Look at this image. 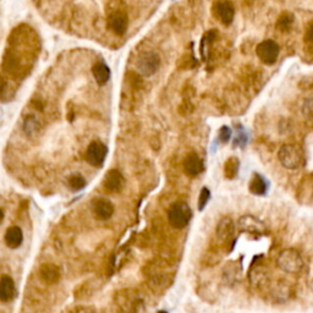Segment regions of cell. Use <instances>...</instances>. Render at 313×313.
<instances>
[{"label":"cell","instance_id":"7a4b0ae2","mask_svg":"<svg viewBox=\"0 0 313 313\" xmlns=\"http://www.w3.org/2000/svg\"><path fill=\"white\" fill-rule=\"evenodd\" d=\"M278 267L286 273L296 274L302 269L303 261L296 249L287 248L280 252L279 257L277 259Z\"/></svg>","mask_w":313,"mask_h":313},{"label":"cell","instance_id":"ffe728a7","mask_svg":"<svg viewBox=\"0 0 313 313\" xmlns=\"http://www.w3.org/2000/svg\"><path fill=\"white\" fill-rule=\"evenodd\" d=\"M68 184L71 191L78 192L86 187L87 181H86V179L81 175V174H72V175L69 176Z\"/></svg>","mask_w":313,"mask_h":313},{"label":"cell","instance_id":"277c9868","mask_svg":"<svg viewBox=\"0 0 313 313\" xmlns=\"http://www.w3.org/2000/svg\"><path fill=\"white\" fill-rule=\"evenodd\" d=\"M137 70L140 71L141 75L150 77L158 71L160 66V56L156 52H144L138 56L137 62Z\"/></svg>","mask_w":313,"mask_h":313},{"label":"cell","instance_id":"484cf974","mask_svg":"<svg viewBox=\"0 0 313 313\" xmlns=\"http://www.w3.org/2000/svg\"><path fill=\"white\" fill-rule=\"evenodd\" d=\"M305 40L306 42L313 43V21L309 22L305 31Z\"/></svg>","mask_w":313,"mask_h":313},{"label":"cell","instance_id":"8fae6325","mask_svg":"<svg viewBox=\"0 0 313 313\" xmlns=\"http://www.w3.org/2000/svg\"><path fill=\"white\" fill-rule=\"evenodd\" d=\"M213 14L223 25H230L235 16V10L233 5L227 2L217 3L213 6Z\"/></svg>","mask_w":313,"mask_h":313},{"label":"cell","instance_id":"603a6c76","mask_svg":"<svg viewBox=\"0 0 313 313\" xmlns=\"http://www.w3.org/2000/svg\"><path fill=\"white\" fill-rule=\"evenodd\" d=\"M232 129L229 126H221V129L219 130V134H218V140H219L221 143H227L232 138Z\"/></svg>","mask_w":313,"mask_h":313},{"label":"cell","instance_id":"5bb4252c","mask_svg":"<svg viewBox=\"0 0 313 313\" xmlns=\"http://www.w3.org/2000/svg\"><path fill=\"white\" fill-rule=\"evenodd\" d=\"M5 243L9 248H18L24 242V233H22L20 226H10L6 230L4 236Z\"/></svg>","mask_w":313,"mask_h":313},{"label":"cell","instance_id":"9c48e42d","mask_svg":"<svg viewBox=\"0 0 313 313\" xmlns=\"http://www.w3.org/2000/svg\"><path fill=\"white\" fill-rule=\"evenodd\" d=\"M238 226L241 233H248V234H256V235H262L265 232L264 223L255 218L254 216H243L239 219Z\"/></svg>","mask_w":313,"mask_h":313},{"label":"cell","instance_id":"9a60e30c","mask_svg":"<svg viewBox=\"0 0 313 313\" xmlns=\"http://www.w3.org/2000/svg\"><path fill=\"white\" fill-rule=\"evenodd\" d=\"M39 276L48 284H55L60 280V269L58 265L53 263H44L39 269Z\"/></svg>","mask_w":313,"mask_h":313},{"label":"cell","instance_id":"2e32d148","mask_svg":"<svg viewBox=\"0 0 313 313\" xmlns=\"http://www.w3.org/2000/svg\"><path fill=\"white\" fill-rule=\"evenodd\" d=\"M92 74L96 78L97 84L99 86H104L106 84H108L110 78V69L109 66L104 62H97L96 65L92 68Z\"/></svg>","mask_w":313,"mask_h":313},{"label":"cell","instance_id":"e0dca14e","mask_svg":"<svg viewBox=\"0 0 313 313\" xmlns=\"http://www.w3.org/2000/svg\"><path fill=\"white\" fill-rule=\"evenodd\" d=\"M267 182L265 180L262 178L259 174H255L254 178H252L251 182H249V192L256 196H263L267 192Z\"/></svg>","mask_w":313,"mask_h":313},{"label":"cell","instance_id":"7c38bea8","mask_svg":"<svg viewBox=\"0 0 313 313\" xmlns=\"http://www.w3.org/2000/svg\"><path fill=\"white\" fill-rule=\"evenodd\" d=\"M93 213L98 219L108 220L114 214V204L107 198H98L93 202Z\"/></svg>","mask_w":313,"mask_h":313},{"label":"cell","instance_id":"44dd1931","mask_svg":"<svg viewBox=\"0 0 313 313\" xmlns=\"http://www.w3.org/2000/svg\"><path fill=\"white\" fill-rule=\"evenodd\" d=\"M294 24V15L290 12H283L277 21V28L280 32H287L290 31Z\"/></svg>","mask_w":313,"mask_h":313},{"label":"cell","instance_id":"52a82bcc","mask_svg":"<svg viewBox=\"0 0 313 313\" xmlns=\"http://www.w3.org/2000/svg\"><path fill=\"white\" fill-rule=\"evenodd\" d=\"M103 186L104 190L110 192V194L120 192L125 186L124 175L118 169H110L109 172H107L106 176H104Z\"/></svg>","mask_w":313,"mask_h":313},{"label":"cell","instance_id":"d6986e66","mask_svg":"<svg viewBox=\"0 0 313 313\" xmlns=\"http://www.w3.org/2000/svg\"><path fill=\"white\" fill-rule=\"evenodd\" d=\"M240 169V162L238 158L235 157H230L227 158V160L224 164V175H225L226 179H235L238 176Z\"/></svg>","mask_w":313,"mask_h":313},{"label":"cell","instance_id":"4fadbf2b","mask_svg":"<svg viewBox=\"0 0 313 313\" xmlns=\"http://www.w3.org/2000/svg\"><path fill=\"white\" fill-rule=\"evenodd\" d=\"M16 297V285L11 277L3 276L0 280V300L3 302H10Z\"/></svg>","mask_w":313,"mask_h":313},{"label":"cell","instance_id":"3957f363","mask_svg":"<svg viewBox=\"0 0 313 313\" xmlns=\"http://www.w3.org/2000/svg\"><path fill=\"white\" fill-rule=\"evenodd\" d=\"M278 158L286 169H297L302 164L303 154L301 148L296 144H284L279 150Z\"/></svg>","mask_w":313,"mask_h":313},{"label":"cell","instance_id":"8992f818","mask_svg":"<svg viewBox=\"0 0 313 313\" xmlns=\"http://www.w3.org/2000/svg\"><path fill=\"white\" fill-rule=\"evenodd\" d=\"M107 154H108V147L103 142L93 141L88 144L85 157L88 164L94 168H100L106 162Z\"/></svg>","mask_w":313,"mask_h":313},{"label":"cell","instance_id":"5b68a950","mask_svg":"<svg viewBox=\"0 0 313 313\" xmlns=\"http://www.w3.org/2000/svg\"><path fill=\"white\" fill-rule=\"evenodd\" d=\"M280 48L277 42L272 39H267L261 42L256 48V54L265 65H273L279 56Z\"/></svg>","mask_w":313,"mask_h":313},{"label":"cell","instance_id":"7402d4cb","mask_svg":"<svg viewBox=\"0 0 313 313\" xmlns=\"http://www.w3.org/2000/svg\"><path fill=\"white\" fill-rule=\"evenodd\" d=\"M211 200V191L208 187H203L200 192V197H198V211H203L205 205Z\"/></svg>","mask_w":313,"mask_h":313},{"label":"cell","instance_id":"30bf717a","mask_svg":"<svg viewBox=\"0 0 313 313\" xmlns=\"http://www.w3.org/2000/svg\"><path fill=\"white\" fill-rule=\"evenodd\" d=\"M182 166H184L185 174L189 175L190 178H196V176H198L200 174L203 173L204 170L203 160L196 153L187 154L184 163H182Z\"/></svg>","mask_w":313,"mask_h":313},{"label":"cell","instance_id":"ba28073f","mask_svg":"<svg viewBox=\"0 0 313 313\" xmlns=\"http://www.w3.org/2000/svg\"><path fill=\"white\" fill-rule=\"evenodd\" d=\"M129 17L124 11L116 10L109 14L108 16V27L118 36H122L128 31Z\"/></svg>","mask_w":313,"mask_h":313},{"label":"cell","instance_id":"ac0fdd59","mask_svg":"<svg viewBox=\"0 0 313 313\" xmlns=\"http://www.w3.org/2000/svg\"><path fill=\"white\" fill-rule=\"evenodd\" d=\"M233 230H234V224L232 219H230V218H223V219L219 221L217 227L218 238L223 240V241H226V240L230 238V235L233 234Z\"/></svg>","mask_w":313,"mask_h":313},{"label":"cell","instance_id":"6da1fadb","mask_svg":"<svg viewBox=\"0 0 313 313\" xmlns=\"http://www.w3.org/2000/svg\"><path fill=\"white\" fill-rule=\"evenodd\" d=\"M192 219V210L186 202L179 201L170 205L168 211V220L174 229L181 230L189 225Z\"/></svg>","mask_w":313,"mask_h":313},{"label":"cell","instance_id":"d4e9b609","mask_svg":"<svg viewBox=\"0 0 313 313\" xmlns=\"http://www.w3.org/2000/svg\"><path fill=\"white\" fill-rule=\"evenodd\" d=\"M246 142H247V135L245 134V131H242V130L239 128V135L236 136V138L234 140V146L243 147L246 144Z\"/></svg>","mask_w":313,"mask_h":313},{"label":"cell","instance_id":"cb8c5ba5","mask_svg":"<svg viewBox=\"0 0 313 313\" xmlns=\"http://www.w3.org/2000/svg\"><path fill=\"white\" fill-rule=\"evenodd\" d=\"M303 115L306 119L313 120V98H309L303 104Z\"/></svg>","mask_w":313,"mask_h":313}]
</instances>
